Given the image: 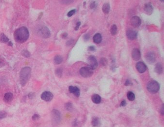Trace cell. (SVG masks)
<instances>
[{
    "mask_svg": "<svg viewBox=\"0 0 164 127\" xmlns=\"http://www.w3.org/2000/svg\"><path fill=\"white\" fill-rule=\"evenodd\" d=\"M29 37V32L25 27H21L16 30L14 33V39L17 42L23 43Z\"/></svg>",
    "mask_w": 164,
    "mask_h": 127,
    "instance_id": "1",
    "label": "cell"
},
{
    "mask_svg": "<svg viewBox=\"0 0 164 127\" xmlns=\"http://www.w3.org/2000/svg\"><path fill=\"white\" fill-rule=\"evenodd\" d=\"M31 74V69L29 67L23 68L20 72L19 78L20 84L24 86L29 81Z\"/></svg>",
    "mask_w": 164,
    "mask_h": 127,
    "instance_id": "2",
    "label": "cell"
},
{
    "mask_svg": "<svg viewBox=\"0 0 164 127\" xmlns=\"http://www.w3.org/2000/svg\"><path fill=\"white\" fill-rule=\"evenodd\" d=\"M147 89L149 92L152 94H155L159 91L160 85L157 81L152 80L148 83L147 85Z\"/></svg>",
    "mask_w": 164,
    "mask_h": 127,
    "instance_id": "3",
    "label": "cell"
},
{
    "mask_svg": "<svg viewBox=\"0 0 164 127\" xmlns=\"http://www.w3.org/2000/svg\"><path fill=\"white\" fill-rule=\"evenodd\" d=\"M52 122L54 125H58L61 120L60 113L56 109H53L51 112Z\"/></svg>",
    "mask_w": 164,
    "mask_h": 127,
    "instance_id": "4",
    "label": "cell"
},
{
    "mask_svg": "<svg viewBox=\"0 0 164 127\" xmlns=\"http://www.w3.org/2000/svg\"><path fill=\"white\" fill-rule=\"evenodd\" d=\"M93 70L89 66L83 67L80 69V75L84 78H88L91 77L93 74Z\"/></svg>",
    "mask_w": 164,
    "mask_h": 127,
    "instance_id": "5",
    "label": "cell"
},
{
    "mask_svg": "<svg viewBox=\"0 0 164 127\" xmlns=\"http://www.w3.org/2000/svg\"><path fill=\"white\" fill-rule=\"evenodd\" d=\"M87 63L89 65V67L92 70L96 69L98 66L97 59L94 56H90L88 58Z\"/></svg>",
    "mask_w": 164,
    "mask_h": 127,
    "instance_id": "6",
    "label": "cell"
},
{
    "mask_svg": "<svg viewBox=\"0 0 164 127\" xmlns=\"http://www.w3.org/2000/svg\"><path fill=\"white\" fill-rule=\"evenodd\" d=\"M39 33L40 36L44 38H49L51 35V32L49 29L46 26L41 28L39 31Z\"/></svg>",
    "mask_w": 164,
    "mask_h": 127,
    "instance_id": "7",
    "label": "cell"
},
{
    "mask_svg": "<svg viewBox=\"0 0 164 127\" xmlns=\"http://www.w3.org/2000/svg\"><path fill=\"white\" fill-rule=\"evenodd\" d=\"M146 62L149 64H154L156 61L155 54L153 52H148L145 56Z\"/></svg>",
    "mask_w": 164,
    "mask_h": 127,
    "instance_id": "8",
    "label": "cell"
},
{
    "mask_svg": "<svg viewBox=\"0 0 164 127\" xmlns=\"http://www.w3.org/2000/svg\"><path fill=\"white\" fill-rule=\"evenodd\" d=\"M130 23L134 28H138L141 25V21L138 17L134 16L131 18Z\"/></svg>",
    "mask_w": 164,
    "mask_h": 127,
    "instance_id": "9",
    "label": "cell"
},
{
    "mask_svg": "<svg viewBox=\"0 0 164 127\" xmlns=\"http://www.w3.org/2000/svg\"><path fill=\"white\" fill-rule=\"evenodd\" d=\"M53 94L49 91H44L41 95V99L46 101H50L53 98Z\"/></svg>",
    "mask_w": 164,
    "mask_h": 127,
    "instance_id": "10",
    "label": "cell"
},
{
    "mask_svg": "<svg viewBox=\"0 0 164 127\" xmlns=\"http://www.w3.org/2000/svg\"><path fill=\"white\" fill-rule=\"evenodd\" d=\"M136 67L137 71L141 73H144L147 70V66L144 63L141 62L137 63L136 65Z\"/></svg>",
    "mask_w": 164,
    "mask_h": 127,
    "instance_id": "11",
    "label": "cell"
},
{
    "mask_svg": "<svg viewBox=\"0 0 164 127\" xmlns=\"http://www.w3.org/2000/svg\"><path fill=\"white\" fill-rule=\"evenodd\" d=\"M132 57L135 61H138L140 60L141 58V53L138 49L134 48L133 49L132 52Z\"/></svg>",
    "mask_w": 164,
    "mask_h": 127,
    "instance_id": "12",
    "label": "cell"
},
{
    "mask_svg": "<svg viewBox=\"0 0 164 127\" xmlns=\"http://www.w3.org/2000/svg\"><path fill=\"white\" fill-rule=\"evenodd\" d=\"M127 36L128 38L130 40H133L137 38L138 36V32L133 30H129L127 32Z\"/></svg>",
    "mask_w": 164,
    "mask_h": 127,
    "instance_id": "13",
    "label": "cell"
},
{
    "mask_svg": "<svg viewBox=\"0 0 164 127\" xmlns=\"http://www.w3.org/2000/svg\"><path fill=\"white\" fill-rule=\"evenodd\" d=\"M69 92L73 94L77 97H79L80 95V91L79 89L76 86H70L69 88Z\"/></svg>",
    "mask_w": 164,
    "mask_h": 127,
    "instance_id": "14",
    "label": "cell"
},
{
    "mask_svg": "<svg viewBox=\"0 0 164 127\" xmlns=\"http://www.w3.org/2000/svg\"><path fill=\"white\" fill-rule=\"evenodd\" d=\"M144 10L147 15H151L153 12L154 8L150 3H147L144 5Z\"/></svg>",
    "mask_w": 164,
    "mask_h": 127,
    "instance_id": "15",
    "label": "cell"
},
{
    "mask_svg": "<svg viewBox=\"0 0 164 127\" xmlns=\"http://www.w3.org/2000/svg\"><path fill=\"white\" fill-rule=\"evenodd\" d=\"M155 71L157 74H162L163 71V67L162 64L160 63L156 64L155 66Z\"/></svg>",
    "mask_w": 164,
    "mask_h": 127,
    "instance_id": "16",
    "label": "cell"
},
{
    "mask_svg": "<svg viewBox=\"0 0 164 127\" xmlns=\"http://www.w3.org/2000/svg\"><path fill=\"white\" fill-rule=\"evenodd\" d=\"M91 99L92 101L96 104H98L100 103L101 101V98L100 96L97 94H94L92 96Z\"/></svg>",
    "mask_w": 164,
    "mask_h": 127,
    "instance_id": "17",
    "label": "cell"
},
{
    "mask_svg": "<svg viewBox=\"0 0 164 127\" xmlns=\"http://www.w3.org/2000/svg\"><path fill=\"white\" fill-rule=\"evenodd\" d=\"M93 41L95 44H100L102 41V36L100 33H96L93 36Z\"/></svg>",
    "mask_w": 164,
    "mask_h": 127,
    "instance_id": "18",
    "label": "cell"
},
{
    "mask_svg": "<svg viewBox=\"0 0 164 127\" xmlns=\"http://www.w3.org/2000/svg\"><path fill=\"white\" fill-rule=\"evenodd\" d=\"M13 94L12 93L8 92L5 94L3 97V100L6 102H9L13 100Z\"/></svg>",
    "mask_w": 164,
    "mask_h": 127,
    "instance_id": "19",
    "label": "cell"
},
{
    "mask_svg": "<svg viewBox=\"0 0 164 127\" xmlns=\"http://www.w3.org/2000/svg\"><path fill=\"white\" fill-rule=\"evenodd\" d=\"M102 10L105 14H108L110 10V5L109 3H104L102 7Z\"/></svg>",
    "mask_w": 164,
    "mask_h": 127,
    "instance_id": "20",
    "label": "cell"
},
{
    "mask_svg": "<svg viewBox=\"0 0 164 127\" xmlns=\"http://www.w3.org/2000/svg\"><path fill=\"white\" fill-rule=\"evenodd\" d=\"M100 121L99 118L98 117H94L92 120V125L93 127H97L100 125Z\"/></svg>",
    "mask_w": 164,
    "mask_h": 127,
    "instance_id": "21",
    "label": "cell"
},
{
    "mask_svg": "<svg viewBox=\"0 0 164 127\" xmlns=\"http://www.w3.org/2000/svg\"><path fill=\"white\" fill-rule=\"evenodd\" d=\"M54 62L56 64H60L63 62V58L60 55H57L54 57Z\"/></svg>",
    "mask_w": 164,
    "mask_h": 127,
    "instance_id": "22",
    "label": "cell"
},
{
    "mask_svg": "<svg viewBox=\"0 0 164 127\" xmlns=\"http://www.w3.org/2000/svg\"><path fill=\"white\" fill-rule=\"evenodd\" d=\"M9 41L8 38L3 33H1L0 34V42L3 43H6Z\"/></svg>",
    "mask_w": 164,
    "mask_h": 127,
    "instance_id": "23",
    "label": "cell"
},
{
    "mask_svg": "<svg viewBox=\"0 0 164 127\" xmlns=\"http://www.w3.org/2000/svg\"><path fill=\"white\" fill-rule=\"evenodd\" d=\"M117 31V27L115 24H113L111 28V33L112 35H115L116 34Z\"/></svg>",
    "mask_w": 164,
    "mask_h": 127,
    "instance_id": "24",
    "label": "cell"
},
{
    "mask_svg": "<svg viewBox=\"0 0 164 127\" xmlns=\"http://www.w3.org/2000/svg\"><path fill=\"white\" fill-rule=\"evenodd\" d=\"M127 97L129 100L133 101L135 99V95L134 93L131 91L128 92L127 94Z\"/></svg>",
    "mask_w": 164,
    "mask_h": 127,
    "instance_id": "25",
    "label": "cell"
},
{
    "mask_svg": "<svg viewBox=\"0 0 164 127\" xmlns=\"http://www.w3.org/2000/svg\"><path fill=\"white\" fill-rule=\"evenodd\" d=\"M100 64L102 66H106L108 64V61L105 58H102L100 60Z\"/></svg>",
    "mask_w": 164,
    "mask_h": 127,
    "instance_id": "26",
    "label": "cell"
},
{
    "mask_svg": "<svg viewBox=\"0 0 164 127\" xmlns=\"http://www.w3.org/2000/svg\"><path fill=\"white\" fill-rule=\"evenodd\" d=\"M21 54L23 57L25 58H29L31 56V53H30V52L26 50L22 51Z\"/></svg>",
    "mask_w": 164,
    "mask_h": 127,
    "instance_id": "27",
    "label": "cell"
},
{
    "mask_svg": "<svg viewBox=\"0 0 164 127\" xmlns=\"http://www.w3.org/2000/svg\"><path fill=\"white\" fill-rule=\"evenodd\" d=\"M56 75L59 77H61L62 75V70L61 68H58L55 71Z\"/></svg>",
    "mask_w": 164,
    "mask_h": 127,
    "instance_id": "28",
    "label": "cell"
},
{
    "mask_svg": "<svg viewBox=\"0 0 164 127\" xmlns=\"http://www.w3.org/2000/svg\"><path fill=\"white\" fill-rule=\"evenodd\" d=\"M65 107L67 111H70L72 109V104L70 102H67L65 105Z\"/></svg>",
    "mask_w": 164,
    "mask_h": 127,
    "instance_id": "29",
    "label": "cell"
},
{
    "mask_svg": "<svg viewBox=\"0 0 164 127\" xmlns=\"http://www.w3.org/2000/svg\"><path fill=\"white\" fill-rule=\"evenodd\" d=\"M5 64L4 59L1 56H0V68L4 66Z\"/></svg>",
    "mask_w": 164,
    "mask_h": 127,
    "instance_id": "30",
    "label": "cell"
},
{
    "mask_svg": "<svg viewBox=\"0 0 164 127\" xmlns=\"http://www.w3.org/2000/svg\"><path fill=\"white\" fill-rule=\"evenodd\" d=\"M76 13V10L73 9L72 10H70L69 12H68V13L67 14V16L68 17H71V16H72L73 15H74Z\"/></svg>",
    "mask_w": 164,
    "mask_h": 127,
    "instance_id": "31",
    "label": "cell"
},
{
    "mask_svg": "<svg viewBox=\"0 0 164 127\" xmlns=\"http://www.w3.org/2000/svg\"><path fill=\"white\" fill-rule=\"evenodd\" d=\"M7 114L4 111H0V119H3L6 117Z\"/></svg>",
    "mask_w": 164,
    "mask_h": 127,
    "instance_id": "32",
    "label": "cell"
},
{
    "mask_svg": "<svg viewBox=\"0 0 164 127\" xmlns=\"http://www.w3.org/2000/svg\"><path fill=\"white\" fill-rule=\"evenodd\" d=\"M133 83H132L131 81H130L128 79L126 81L125 83V85L126 86H132Z\"/></svg>",
    "mask_w": 164,
    "mask_h": 127,
    "instance_id": "33",
    "label": "cell"
},
{
    "mask_svg": "<svg viewBox=\"0 0 164 127\" xmlns=\"http://www.w3.org/2000/svg\"><path fill=\"white\" fill-rule=\"evenodd\" d=\"M40 118V116L38 114H34L32 117V119L33 120H37L39 119Z\"/></svg>",
    "mask_w": 164,
    "mask_h": 127,
    "instance_id": "34",
    "label": "cell"
},
{
    "mask_svg": "<svg viewBox=\"0 0 164 127\" xmlns=\"http://www.w3.org/2000/svg\"><path fill=\"white\" fill-rule=\"evenodd\" d=\"M96 1H93L91 2L90 3V8L91 9H93L94 8H95L96 7Z\"/></svg>",
    "mask_w": 164,
    "mask_h": 127,
    "instance_id": "35",
    "label": "cell"
},
{
    "mask_svg": "<svg viewBox=\"0 0 164 127\" xmlns=\"http://www.w3.org/2000/svg\"><path fill=\"white\" fill-rule=\"evenodd\" d=\"M88 50L90 51H95L96 50V49H95V47L94 46H90L88 48Z\"/></svg>",
    "mask_w": 164,
    "mask_h": 127,
    "instance_id": "36",
    "label": "cell"
},
{
    "mask_svg": "<svg viewBox=\"0 0 164 127\" xmlns=\"http://www.w3.org/2000/svg\"><path fill=\"white\" fill-rule=\"evenodd\" d=\"M81 22H78L77 23V24H76V27H75V31H77L78 29H79V27H80V25H81Z\"/></svg>",
    "mask_w": 164,
    "mask_h": 127,
    "instance_id": "37",
    "label": "cell"
},
{
    "mask_svg": "<svg viewBox=\"0 0 164 127\" xmlns=\"http://www.w3.org/2000/svg\"><path fill=\"white\" fill-rule=\"evenodd\" d=\"M126 105H127V102H126V101L125 100H124L122 101V102H121V104H120V105H121V106L124 107V106H125Z\"/></svg>",
    "mask_w": 164,
    "mask_h": 127,
    "instance_id": "38",
    "label": "cell"
},
{
    "mask_svg": "<svg viewBox=\"0 0 164 127\" xmlns=\"http://www.w3.org/2000/svg\"><path fill=\"white\" fill-rule=\"evenodd\" d=\"M89 38H90V36H89V35H88V34H85V35H84V39H85V40H86L87 41V40H89Z\"/></svg>",
    "mask_w": 164,
    "mask_h": 127,
    "instance_id": "39",
    "label": "cell"
},
{
    "mask_svg": "<svg viewBox=\"0 0 164 127\" xmlns=\"http://www.w3.org/2000/svg\"><path fill=\"white\" fill-rule=\"evenodd\" d=\"M160 113L162 115H164V104H163L162 105V106L161 107V110H160Z\"/></svg>",
    "mask_w": 164,
    "mask_h": 127,
    "instance_id": "40",
    "label": "cell"
},
{
    "mask_svg": "<svg viewBox=\"0 0 164 127\" xmlns=\"http://www.w3.org/2000/svg\"><path fill=\"white\" fill-rule=\"evenodd\" d=\"M34 96V93H30V94H29V98H30V99H32V98H33Z\"/></svg>",
    "mask_w": 164,
    "mask_h": 127,
    "instance_id": "41",
    "label": "cell"
},
{
    "mask_svg": "<svg viewBox=\"0 0 164 127\" xmlns=\"http://www.w3.org/2000/svg\"><path fill=\"white\" fill-rule=\"evenodd\" d=\"M67 35H68V34L66 32H64L63 33H62L61 36L62 38H66L67 36Z\"/></svg>",
    "mask_w": 164,
    "mask_h": 127,
    "instance_id": "42",
    "label": "cell"
},
{
    "mask_svg": "<svg viewBox=\"0 0 164 127\" xmlns=\"http://www.w3.org/2000/svg\"><path fill=\"white\" fill-rule=\"evenodd\" d=\"M8 44H8L9 45H11V46H12V45H13V44L11 42H9L8 43Z\"/></svg>",
    "mask_w": 164,
    "mask_h": 127,
    "instance_id": "43",
    "label": "cell"
}]
</instances>
